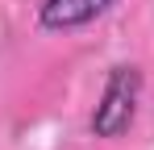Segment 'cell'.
Masks as SVG:
<instances>
[{
  "label": "cell",
  "mask_w": 154,
  "mask_h": 150,
  "mask_svg": "<svg viewBox=\"0 0 154 150\" xmlns=\"http://www.w3.org/2000/svg\"><path fill=\"white\" fill-rule=\"evenodd\" d=\"M137 104H142V67L137 63H117L108 67V79L100 88V100L92 108V138H125L137 121Z\"/></svg>",
  "instance_id": "obj_1"
},
{
  "label": "cell",
  "mask_w": 154,
  "mask_h": 150,
  "mask_svg": "<svg viewBox=\"0 0 154 150\" xmlns=\"http://www.w3.org/2000/svg\"><path fill=\"white\" fill-rule=\"evenodd\" d=\"M117 0H42L38 4V25L50 29V33H71L83 29L96 17H104Z\"/></svg>",
  "instance_id": "obj_2"
}]
</instances>
